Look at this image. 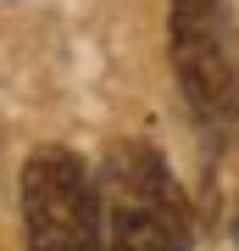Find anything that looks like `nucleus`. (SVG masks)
Listing matches in <instances>:
<instances>
[{
    "mask_svg": "<svg viewBox=\"0 0 239 251\" xmlns=\"http://www.w3.org/2000/svg\"><path fill=\"white\" fill-rule=\"evenodd\" d=\"M106 251H189V206L151 145H117L100 173Z\"/></svg>",
    "mask_w": 239,
    "mask_h": 251,
    "instance_id": "nucleus-1",
    "label": "nucleus"
},
{
    "mask_svg": "<svg viewBox=\"0 0 239 251\" xmlns=\"http://www.w3.org/2000/svg\"><path fill=\"white\" fill-rule=\"evenodd\" d=\"M167 39L189 112L212 128H239V23L228 0H173Z\"/></svg>",
    "mask_w": 239,
    "mask_h": 251,
    "instance_id": "nucleus-2",
    "label": "nucleus"
},
{
    "mask_svg": "<svg viewBox=\"0 0 239 251\" xmlns=\"http://www.w3.org/2000/svg\"><path fill=\"white\" fill-rule=\"evenodd\" d=\"M22 224L28 251H106L100 184L62 145H44L22 168Z\"/></svg>",
    "mask_w": 239,
    "mask_h": 251,
    "instance_id": "nucleus-3",
    "label": "nucleus"
},
{
    "mask_svg": "<svg viewBox=\"0 0 239 251\" xmlns=\"http://www.w3.org/2000/svg\"><path fill=\"white\" fill-rule=\"evenodd\" d=\"M212 206H217V218H222V234L239 246V156L228 162V168L217 173V190H212Z\"/></svg>",
    "mask_w": 239,
    "mask_h": 251,
    "instance_id": "nucleus-4",
    "label": "nucleus"
}]
</instances>
